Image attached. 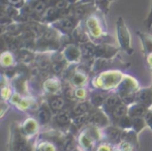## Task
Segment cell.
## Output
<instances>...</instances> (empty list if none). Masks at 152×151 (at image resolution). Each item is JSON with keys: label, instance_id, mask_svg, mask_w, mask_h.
Instances as JSON below:
<instances>
[{"label": "cell", "instance_id": "27", "mask_svg": "<svg viewBox=\"0 0 152 151\" xmlns=\"http://www.w3.org/2000/svg\"><path fill=\"white\" fill-rule=\"evenodd\" d=\"M116 126L121 128L122 131H130L132 129V119L128 115L122 117L120 120L116 123Z\"/></svg>", "mask_w": 152, "mask_h": 151}, {"label": "cell", "instance_id": "33", "mask_svg": "<svg viewBox=\"0 0 152 151\" xmlns=\"http://www.w3.org/2000/svg\"><path fill=\"white\" fill-rule=\"evenodd\" d=\"M144 26H145V28H147L148 30H150L152 27V0H151L150 12H149L148 16H147V18L145 19V21H144Z\"/></svg>", "mask_w": 152, "mask_h": 151}, {"label": "cell", "instance_id": "13", "mask_svg": "<svg viewBox=\"0 0 152 151\" xmlns=\"http://www.w3.org/2000/svg\"><path fill=\"white\" fill-rule=\"evenodd\" d=\"M128 115V106L125 105L124 103H121L120 105H118L112 112L109 115V118H110L111 124L116 125V123L122 118V117Z\"/></svg>", "mask_w": 152, "mask_h": 151}, {"label": "cell", "instance_id": "26", "mask_svg": "<svg viewBox=\"0 0 152 151\" xmlns=\"http://www.w3.org/2000/svg\"><path fill=\"white\" fill-rule=\"evenodd\" d=\"M94 5L96 6L98 12H100L102 14H104V16L108 15L109 10H110V0H94Z\"/></svg>", "mask_w": 152, "mask_h": 151}, {"label": "cell", "instance_id": "14", "mask_svg": "<svg viewBox=\"0 0 152 151\" xmlns=\"http://www.w3.org/2000/svg\"><path fill=\"white\" fill-rule=\"evenodd\" d=\"M93 110V107L89 101H82L76 103L72 106V110H70V113H72V117L76 116H80V115H84V114H88Z\"/></svg>", "mask_w": 152, "mask_h": 151}, {"label": "cell", "instance_id": "11", "mask_svg": "<svg viewBox=\"0 0 152 151\" xmlns=\"http://www.w3.org/2000/svg\"><path fill=\"white\" fill-rule=\"evenodd\" d=\"M121 103H122L121 98L116 93V91H111L108 96H107L104 105H102V110L109 116V115L111 114V112H112L117 106L120 105Z\"/></svg>", "mask_w": 152, "mask_h": 151}, {"label": "cell", "instance_id": "17", "mask_svg": "<svg viewBox=\"0 0 152 151\" xmlns=\"http://www.w3.org/2000/svg\"><path fill=\"white\" fill-rule=\"evenodd\" d=\"M149 108L141 105L138 103H134L132 105L128 106V116L134 118V117H145Z\"/></svg>", "mask_w": 152, "mask_h": 151}, {"label": "cell", "instance_id": "9", "mask_svg": "<svg viewBox=\"0 0 152 151\" xmlns=\"http://www.w3.org/2000/svg\"><path fill=\"white\" fill-rule=\"evenodd\" d=\"M62 54H63L65 60L69 63H78L82 59L81 48L77 44H69L65 46Z\"/></svg>", "mask_w": 152, "mask_h": 151}, {"label": "cell", "instance_id": "22", "mask_svg": "<svg viewBox=\"0 0 152 151\" xmlns=\"http://www.w3.org/2000/svg\"><path fill=\"white\" fill-rule=\"evenodd\" d=\"M50 108L52 111L54 112H59L63 111L64 106H65V98L62 96H59V95H55L53 96V98L50 99Z\"/></svg>", "mask_w": 152, "mask_h": 151}, {"label": "cell", "instance_id": "36", "mask_svg": "<svg viewBox=\"0 0 152 151\" xmlns=\"http://www.w3.org/2000/svg\"><path fill=\"white\" fill-rule=\"evenodd\" d=\"M8 3L10 4V5H14L16 6L17 8H22L23 6L25 5V0H7Z\"/></svg>", "mask_w": 152, "mask_h": 151}, {"label": "cell", "instance_id": "8", "mask_svg": "<svg viewBox=\"0 0 152 151\" xmlns=\"http://www.w3.org/2000/svg\"><path fill=\"white\" fill-rule=\"evenodd\" d=\"M119 52V48L110 44H95V58L112 59Z\"/></svg>", "mask_w": 152, "mask_h": 151}, {"label": "cell", "instance_id": "1", "mask_svg": "<svg viewBox=\"0 0 152 151\" xmlns=\"http://www.w3.org/2000/svg\"><path fill=\"white\" fill-rule=\"evenodd\" d=\"M104 16L100 18L96 12L89 16L83 21L85 29L89 35V38L94 44H113L114 38L108 33L106 21Z\"/></svg>", "mask_w": 152, "mask_h": 151}, {"label": "cell", "instance_id": "7", "mask_svg": "<svg viewBox=\"0 0 152 151\" xmlns=\"http://www.w3.org/2000/svg\"><path fill=\"white\" fill-rule=\"evenodd\" d=\"M123 133L124 131H122L121 128L114 124H110L102 129V136H104L106 138V142L110 143L112 146H118V144L122 140Z\"/></svg>", "mask_w": 152, "mask_h": 151}, {"label": "cell", "instance_id": "31", "mask_svg": "<svg viewBox=\"0 0 152 151\" xmlns=\"http://www.w3.org/2000/svg\"><path fill=\"white\" fill-rule=\"evenodd\" d=\"M26 142L25 140L21 137L20 135H18L16 138H15V141H14V149L15 151H22L26 147Z\"/></svg>", "mask_w": 152, "mask_h": 151}, {"label": "cell", "instance_id": "38", "mask_svg": "<svg viewBox=\"0 0 152 151\" xmlns=\"http://www.w3.org/2000/svg\"><path fill=\"white\" fill-rule=\"evenodd\" d=\"M29 105H30L29 101L28 99H25V98H22L20 101V103L18 104L19 108H21V109H27V108L29 107Z\"/></svg>", "mask_w": 152, "mask_h": 151}, {"label": "cell", "instance_id": "20", "mask_svg": "<svg viewBox=\"0 0 152 151\" xmlns=\"http://www.w3.org/2000/svg\"><path fill=\"white\" fill-rule=\"evenodd\" d=\"M32 4L30 5V7L32 8V12L35 15H38V16H42L46 12V10L48 9L49 3L46 1V0H31Z\"/></svg>", "mask_w": 152, "mask_h": 151}, {"label": "cell", "instance_id": "35", "mask_svg": "<svg viewBox=\"0 0 152 151\" xmlns=\"http://www.w3.org/2000/svg\"><path fill=\"white\" fill-rule=\"evenodd\" d=\"M144 118H145V121H146L147 127H149L152 131V108H150V109L148 110V112L145 115Z\"/></svg>", "mask_w": 152, "mask_h": 151}, {"label": "cell", "instance_id": "34", "mask_svg": "<svg viewBox=\"0 0 152 151\" xmlns=\"http://www.w3.org/2000/svg\"><path fill=\"white\" fill-rule=\"evenodd\" d=\"M10 94H12V91H10V88L8 86L2 87L1 90H0V95H1V97L4 99H7L8 97L10 96Z\"/></svg>", "mask_w": 152, "mask_h": 151}, {"label": "cell", "instance_id": "39", "mask_svg": "<svg viewBox=\"0 0 152 151\" xmlns=\"http://www.w3.org/2000/svg\"><path fill=\"white\" fill-rule=\"evenodd\" d=\"M63 149L65 151H70L72 150V141L70 139H67L63 144Z\"/></svg>", "mask_w": 152, "mask_h": 151}, {"label": "cell", "instance_id": "43", "mask_svg": "<svg viewBox=\"0 0 152 151\" xmlns=\"http://www.w3.org/2000/svg\"><path fill=\"white\" fill-rule=\"evenodd\" d=\"M75 151H80V150H75Z\"/></svg>", "mask_w": 152, "mask_h": 151}, {"label": "cell", "instance_id": "5", "mask_svg": "<svg viewBox=\"0 0 152 151\" xmlns=\"http://www.w3.org/2000/svg\"><path fill=\"white\" fill-rule=\"evenodd\" d=\"M80 21L77 20L75 17L66 16L59 19L58 21H56L53 24H51V26H53L60 33H63L64 35H72V33L80 25Z\"/></svg>", "mask_w": 152, "mask_h": 151}, {"label": "cell", "instance_id": "40", "mask_svg": "<svg viewBox=\"0 0 152 151\" xmlns=\"http://www.w3.org/2000/svg\"><path fill=\"white\" fill-rule=\"evenodd\" d=\"M66 1H67L68 3H70V4H76V3H78V2H79V0H66Z\"/></svg>", "mask_w": 152, "mask_h": 151}, {"label": "cell", "instance_id": "18", "mask_svg": "<svg viewBox=\"0 0 152 151\" xmlns=\"http://www.w3.org/2000/svg\"><path fill=\"white\" fill-rule=\"evenodd\" d=\"M87 79H88V76L85 71H76L70 77V82H72V85L75 86V88L76 87H82L86 84Z\"/></svg>", "mask_w": 152, "mask_h": 151}, {"label": "cell", "instance_id": "4", "mask_svg": "<svg viewBox=\"0 0 152 151\" xmlns=\"http://www.w3.org/2000/svg\"><path fill=\"white\" fill-rule=\"evenodd\" d=\"M116 35L119 47L128 55H132L134 53V49L132 47V35L122 17H118L116 21Z\"/></svg>", "mask_w": 152, "mask_h": 151}, {"label": "cell", "instance_id": "15", "mask_svg": "<svg viewBox=\"0 0 152 151\" xmlns=\"http://www.w3.org/2000/svg\"><path fill=\"white\" fill-rule=\"evenodd\" d=\"M96 141L90 136V133L87 131V129H84L83 133L79 137V144L84 150L91 151L95 145Z\"/></svg>", "mask_w": 152, "mask_h": 151}, {"label": "cell", "instance_id": "2", "mask_svg": "<svg viewBox=\"0 0 152 151\" xmlns=\"http://www.w3.org/2000/svg\"><path fill=\"white\" fill-rule=\"evenodd\" d=\"M125 74L118 69H107L99 71L91 80V86L93 89H98L102 91H115L118 85L123 79Z\"/></svg>", "mask_w": 152, "mask_h": 151}, {"label": "cell", "instance_id": "12", "mask_svg": "<svg viewBox=\"0 0 152 151\" xmlns=\"http://www.w3.org/2000/svg\"><path fill=\"white\" fill-rule=\"evenodd\" d=\"M109 93L110 92H108V91L93 89V91H91L90 94H89V103L91 104L93 108L102 109V105H104V101H106Z\"/></svg>", "mask_w": 152, "mask_h": 151}, {"label": "cell", "instance_id": "25", "mask_svg": "<svg viewBox=\"0 0 152 151\" xmlns=\"http://www.w3.org/2000/svg\"><path fill=\"white\" fill-rule=\"evenodd\" d=\"M14 63V55L10 51H4L0 54V64L2 66L8 67Z\"/></svg>", "mask_w": 152, "mask_h": 151}, {"label": "cell", "instance_id": "16", "mask_svg": "<svg viewBox=\"0 0 152 151\" xmlns=\"http://www.w3.org/2000/svg\"><path fill=\"white\" fill-rule=\"evenodd\" d=\"M44 88L48 93L56 95L57 93H59L61 91L62 85H61V82L57 78H50L45 81Z\"/></svg>", "mask_w": 152, "mask_h": 151}, {"label": "cell", "instance_id": "21", "mask_svg": "<svg viewBox=\"0 0 152 151\" xmlns=\"http://www.w3.org/2000/svg\"><path fill=\"white\" fill-rule=\"evenodd\" d=\"M55 120L59 126H68L72 122V115L69 111H61L57 113Z\"/></svg>", "mask_w": 152, "mask_h": 151}, {"label": "cell", "instance_id": "6", "mask_svg": "<svg viewBox=\"0 0 152 151\" xmlns=\"http://www.w3.org/2000/svg\"><path fill=\"white\" fill-rule=\"evenodd\" d=\"M88 124L104 129V127L109 126L111 124V121L108 115L104 113L102 109L93 108V110L89 113Z\"/></svg>", "mask_w": 152, "mask_h": 151}, {"label": "cell", "instance_id": "37", "mask_svg": "<svg viewBox=\"0 0 152 151\" xmlns=\"http://www.w3.org/2000/svg\"><path fill=\"white\" fill-rule=\"evenodd\" d=\"M42 151H55V146L50 143H45L44 145L40 147Z\"/></svg>", "mask_w": 152, "mask_h": 151}, {"label": "cell", "instance_id": "23", "mask_svg": "<svg viewBox=\"0 0 152 151\" xmlns=\"http://www.w3.org/2000/svg\"><path fill=\"white\" fill-rule=\"evenodd\" d=\"M51 117H52V110H51L50 106L44 105L39 108V111H38V118L42 123H47L51 120Z\"/></svg>", "mask_w": 152, "mask_h": 151}, {"label": "cell", "instance_id": "29", "mask_svg": "<svg viewBox=\"0 0 152 151\" xmlns=\"http://www.w3.org/2000/svg\"><path fill=\"white\" fill-rule=\"evenodd\" d=\"M36 128H37V124H36V121L33 119H27L23 124V131L27 135L33 133L36 131Z\"/></svg>", "mask_w": 152, "mask_h": 151}, {"label": "cell", "instance_id": "32", "mask_svg": "<svg viewBox=\"0 0 152 151\" xmlns=\"http://www.w3.org/2000/svg\"><path fill=\"white\" fill-rule=\"evenodd\" d=\"M113 148H114V146H112L108 142H102L97 146L95 151H113Z\"/></svg>", "mask_w": 152, "mask_h": 151}, {"label": "cell", "instance_id": "42", "mask_svg": "<svg viewBox=\"0 0 152 151\" xmlns=\"http://www.w3.org/2000/svg\"><path fill=\"white\" fill-rule=\"evenodd\" d=\"M111 2H113V1H116V0H110Z\"/></svg>", "mask_w": 152, "mask_h": 151}, {"label": "cell", "instance_id": "28", "mask_svg": "<svg viewBox=\"0 0 152 151\" xmlns=\"http://www.w3.org/2000/svg\"><path fill=\"white\" fill-rule=\"evenodd\" d=\"M89 91L87 90V88H85L84 86L82 87H76L75 88V99H78V101H86L89 97Z\"/></svg>", "mask_w": 152, "mask_h": 151}, {"label": "cell", "instance_id": "30", "mask_svg": "<svg viewBox=\"0 0 152 151\" xmlns=\"http://www.w3.org/2000/svg\"><path fill=\"white\" fill-rule=\"evenodd\" d=\"M88 118H89V113L72 117V123H74L76 126H83L84 124L88 123Z\"/></svg>", "mask_w": 152, "mask_h": 151}, {"label": "cell", "instance_id": "24", "mask_svg": "<svg viewBox=\"0 0 152 151\" xmlns=\"http://www.w3.org/2000/svg\"><path fill=\"white\" fill-rule=\"evenodd\" d=\"M132 119V131L134 133H139L140 131H142L145 127H147L146 121H145L144 117H134Z\"/></svg>", "mask_w": 152, "mask_h": 151}, {"label": "cell", "instance_id": "10", "mask_svg": "<svg viewBox=\"0 0 152 151\" xmlns=\"http://www.w3.org/2000/svg\"><path fill=\"white\" fill-rule=\"evenodd\" d=\"M134 103L141 104L149 109L152 108V86L139 89Z\"/></svg>", "mask_w": 152, "mask_h": 151}, {"label": "cell", "instance_id": "19", "mask_svg": "<svg viewBox=\"0 0 152 151\" xmlns=\"http://www.w3.org/2000/svg\"><path fill=\"white\" fill-rule=\"evenodd\" d=\"M137 34L139 35V37L141 39L142 49L144 51L145 56L147 54H149V53H152V35L145 32H138Z\"/></svg>", "mask_w": 152, "mask_h": 151}, {"label": "cell", "instance_id": "41", "mask_svg": "<svg viewBox=\"0 0 152 151\" xmlns=\"http://www.w3.org/2000/svg\"><path fill=\"white\" fill-rule=\"evenodd\" d=\"M22 151H31L30 149H29V147H27V146H26V147H25L24 148V149H23Z\"/></svg>", "mask_w": 152, "mask_h": 151}, {"label": "cell", "instance_id": "3", "mask_svg": "<svg viewBox=\"0 0 152 151\" xmlns=\"http://www.w3.org/2000/svg\"><path fill=\"white\" fill-rule=\"evenodd\" d=\"M140 88V84L136 78L129 75H124L120 84L118 85L115 91L121 98L122 103L130 106L136 101L137 93Z\"/></svg>", "mask_w": 152, "mask_h": 151}]
</instances>
